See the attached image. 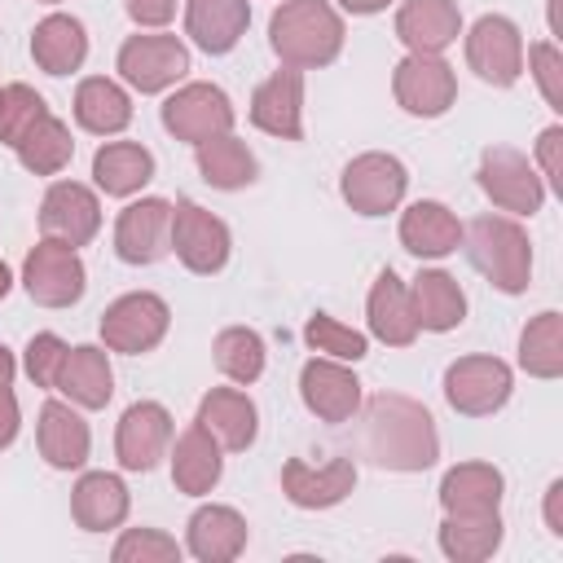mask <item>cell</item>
Instances as JSON below:
<instances>
[{"mask_svg": "<svg viewBox=\"0 0 563 563\" xmlns=\"http://www.w3.org/2000/svg\"><path fill=\"white\" fill-rule=\"evenodd\" d=\"M501 545V519L497 515H449L440 523V550L457 563H479Z\"/></svg>", "mask_w": 563, "mask_h": 563, "instance_id": "37", "label": "cell"}, {"mask_svg": "<svg viewBox=\"0 0 563 563\" xmlns=\"http://www.w3.org/2000/svg\"><path fill=\"white\" fill-rule=\"evenodd\" d=\"M559 150H563V128H545L541 141H537V158L545 167V180L563 194V158H559Z\"/></svg>", "mask_w": 563, "mask_h": 563, "instance_id": "46", "label": "cell"}, {"mask_svg": "<svg viewBox=\"0 0 563 563\" xmlns=\"http://www.w3.org/2000/svg\"><path fill=\"white\" fill-rule=\"evenodd\" d=\"M369 330H374L383 343H391V347H405V343H413V334H418V317H413L409 290L400 286V277H396L391 268L378 273L374 290H369Z\"/></svg>", "mask_w": 563, "mask_h": 563, "instance_id": "29", "label": "cell"}, {"mask_svg": "<svg viewBox=\"0 0 563 563\" xmlns=\"http://www.w3.org/2000/svg\"><path fill=\"white\" fill-rule=\"evenodd\" d=\"M246 545V519L229 506H202L189 519V550L202 563H229Z\"/></svg>", "mask_w": 563, "mask_h": 563, "instance_id": "27", "label": "cell"}, {"mask_svg": "<svg viewBox=\"0 0 563 563\" xmlns=\"http://www.w3.org/2000/svg\"><path fill=\"white\" fill-rule=\"evenodd\" d=\"M163 128L176 141H211L233 128V106L216 84H185L176 97L163 101Z\"/></svg>", "mask_w": 563, "mask_h": 563, "instance_id": "4", "label": "cell"}, {"mask_svg": "<svg viewBox=\"0 0 563 563\" xmlns=\"http://www.w3.org/2000/svg\"><path fill=\"white\" fill-rule=\"evenodd\" d=\"M303 334H308V343H312L317 352H330V356H339V361H361V356H365V334L352 330V325H339V321L325 317V312H317V317L303 325Z\"/></svg>", "mask_w": 563, "mask_h": 563, "instance_id": "41", "label": "cell"}, {"mask_svg": "<svg viewBox=\"0 0 563 563\" xmlns=\"http://www.w3.org/2000/svg\"><path fill=\"white\" fill-rule=\"evenodd\" d=\"M172 559H180V545L154 528H132L114 545V563H172Z\"/></svg>", "mask_w": 563, "mask_h": 563, "instance_id": "42", "label": "cell"}, {"mask_svg": "<svg viewBox=\"0 0 563 563\" xmlns=\"http://www.w3.org/2000/svg\"><path fill=\"white\" fill-rule=\"evenodd\" d=\"M128 13L141 26H163L176 13V0H128Z\"/></svg>", "mask_w": 563, "mask_h": 563, "instance_id": "47", "label": "cell"}, {"mask_svg": "<svg viewBox=\"0 0 563 563\" xmlns=\"http://www.w3.org/2000/svg\"><path fill=\"white\" fill-rule=\"evenodd\" d=\"M75 119H79V128L110 136V132H123L132 123V101L110 79H84L75 92Z\"/></svg>", "mask_w": 563, "mask_h": 563, "instance_id": "34", "label": "cell"}, {"mask_svg": "<svg viewBox=\"0 0 563 563\" xmlns=\"http://www.w3.org/2000/svg\"><path fill=\"white\" fill-rule=\"evenodd\" d=\"M479 185H484V194H488L501 211H519V216H532V211L541 207V198H545L541 176H537L532 163H528L519 150H510V145L484 150V158H479Z\"/></svg>", "mask_w": 563, "mask_h": 563, "instance_id": "7", "label": "cell"}, {"mask_svg": "<svg viewBox=\"0 0 563 563\" xmlns=\"http://www.w3.org/2000/svg\"><path fill=\"white\" fill-rule=\"evenodd\" d=\"M9 282H13V277H9V268H4V264H0V299H4V295H9Z\"/></svg>", "mask_w": 563, "mask_h": 563, "instance_id": "50", "label": "cell"}, {"mask_svg": "<svg viewBox=\"0 0 563 563\" xmlns=\"http://www.w3.org/2000/svg\"><path fill=\"white\" fill-rule=\"evenodd\" d=\"M400 242H405V251L435 260V255L457 251L462 224H457V216H453L444 202H413V207L400 216Z\"/></svg>", "mask_w": 563, "mask_h": 563, "instance_id": "26", "label": "cell"}, {"mask_svg": "<svg viewBox=\"0 0 563 563\" xmlns=\"http://www.w3.org/2000/svg\"><path fill=\"white\" fill-rule=\"evenodd\" d=\"M462 242H466V255L471 264L506 295H519L528 290V273H532V251H528V238L515 220H501V216H479L462 229Z\"/></svg>", "mask_w": 563, "mask_h": 563, "instance_id": "3", "label": "cell"}, {"mask_svg": "<svg viewBox=\"0 0 563 563\" xmlns=\"http://www.w3.org/2000/svg\"><path fill=\"white\" fill-rule=\"evenodd\" d=\"M519 361L537 378L563 374V317L559 312H541L537 321H528V330L519 339Z\"/></svg>", "mask_w": 563, "mask_h": 563, "instance_id": "38", "label": "cell"}, {"mask_svg": "<svg viewBox=\"0 0 563 563\" xmlns=\"http://www.w3.org/2000/svg\"><path fill=\"white\" fill-rule=\"evenodd\" d=\"M172 246H176V255H180L185 268H194V273H220L224 260H229V229H224V220H216L198 202L180 198L172 207Z\"/></svg>", "mask_w": 563, "mask_h": 563, "instance_id": "8", "label": "cell"}, {"mask_svg": "<svg viewBox=\"0 0 563 563\" xmlns=\"http://www.w3.org/2000/svg\"><path fill=\"white\" fill-rule=\"evenodd\" d=\"M13 150H18V158H22L26 172H35V176H53V172H62V167L70 163L75 141H70V132H66L62 119L40 114V119L18 136Z\"/></svg>", "mask_w": 563, "mask_h": 563, "instance_id": "35", "label": "cell"}, {"mask_svg": "<svg viewBox=\"0 0 563 563\" xmlns=\"http://www.w3.org/2000/svg\"><path fill=\"white\" fill-rule=\"evenodd\" d=\"M409 303H413V317H418L422 330H453V325L466 317V295H462V286H457L449 273H440V268L413 277Z\"/></svg>", "mask_w": 563, "mask_h": 563, "instance_id": "30", "label": "cell"}, {"mask_svg": "<svg viewBox=\"0 0 563 563\" xmlns=\"http://www.w3.org/2000/svg\"><path fill=\"white\" fill-rule=\"evenodd\" d=\"M22 282H26V295L44 308H66L84 295V264L75 255V246H62L53 238H44L31 255H26V268H22Z\"/></svg>", "mask_w": 563, "mask_h": 563, "instance_id": "9", "label": "cell"}, {"mask_svg": "<svg viewBox=\"0 0 563 563\" xmlns=\"http://www.w3.org/2000/svg\"><path fill=\"white\" fill-rule=\"evenodd\" d=\"M18 435V400H13V356L0 343V449Z\"/></svg>", "mask_w": 563, "mask_h": 563, "instance_id": "45", "label": "cell"}, {"mask_svg": "<svg viewBox=\"0 0 563 563\" xmlns=\"http://www.w3.org/2000/svg\"><path fill=\"white\" fill-rule=\"evenodd\" d=\"M545 523H550L554 537H563V484H559V479H554L550 493H545Z\"/></svg>", "mask_w": 563, "mask_h": 563, "instance_id": "48", "label": "cell"}, {"mask_svg": "<svg viewBox=\"0 0 563 563\" xmlns=\"http://www.w3.org/2000/svg\"><path fill=\"white\" fill-rule=\"evenodd\" d=\"M40 229H44V238H53L62 246L92 242V233L101 229V207H97L92 189H84L79 180H57L40 202Z\"/></svg>", "mask_w": 563, "mask_h": 563, "instance_id": "13", "label": "cell"}, {"mask_svg": "<svg viewBox=\"0 0 563 563\" xmlns=\"http://www.w3.org/2000/svg\"><path fill=\"white\" fill-rule=\"evenodd\" d=\"M299 396L321 422H347L361 405V383L334 361H308L299 374Z\"/></svg>", "mask_w": 563, "mask_h": 563, "instance_id": "19", "label": "cell"}, {"mask_svg": "<svg viewBox=\"0 0 563 563\" xmlns=\"http://www.w3.org/2000/svg\"><path fill=\"white\" fill-rule=\"evenodd\" d=\"M440 501L449 515H497L501 471L488 462H462L440 479Z\"/></svg>", "mask_w": 563, "mask_h": 563, "instance_id": "22", "label": "cell"}, {"mask_svg": "<svg viewBox=\"0 0 563 563\" xmlns=\"http://www.w3.org/2000/svg\"><path fill=\"white\" fill-rule=\"evenodd\" d=\"M462 13L453 0H405L396 13V35L409 44V53H440L457 40Z\"/></svg>", "mask_w": 563, "mask_h": 563, "instance_id": "20", "label": "cell"}, {"mask_svg": "<svg viewBox=\"0 0 563 563\" xmlns=\"http://www.w3.org/2000/svg\"><path fill=\"white\" fill-rule=\"evenodd\" d=\"M172 479L180 493H207L216 479H220V444L211 440L207 427H189L180 440H176V453H172Z\"/></svg>", "mask_w": 563, "mask_h": 563, "instance_id": "33", "label": "cell"}, {"mask_svg": "<svg viewBox=\"0 0 563 563\" xmlns=\"http://www.w3.org/2000/svg\"><path fill=\"white\" fill-rule=\"evenodd\" d=\"M189 70V48L176 35H132L119 48V75L136 92H158Z\"/></svg>", "mask_w": 563, "mask_h": 563, "instance_id": "11", "label": "cell"}, {"mask_svg": "<svg viewBox=\"0 0 563 563\" xmlns=\"http://www.w3.org/2000/svg\"><path fill=\"white\" fill-rule=\"evenodd\" d=\"M343 9H352V13H378V9H387L391 0H339Z\"/></svg>", "mask_w": 563, "mask_h": 563, "instance_id": "49", "label": "cell"}, {"mask_svg": "<svg viewBox=\"0 0 563 563\" xmlns=\"http://www.w3.org/2000/svg\"><path fill=\"white\" fill-rule=\"evenodd\" d=\"M92 176H97V185H101L106 194H114V198L136 194V189L154 176V154H150L145 145H136V141H110V145L97 150Z\"/></svg>", "mask_w": 563, "mask_h": 563, "instance_id": "32", "label": "cell"}, {"mask_svg": "<svg viewBox=\"0 0 563 563\" xmlns=\"http://www.w3.org/2000/svg\"><path fill=\"white\" fill-rule=\"evenodd\" d=\"M273 53L286 66H325L343 48V22L325 0H286L268 18Z\"/></svg>", "mask_w": 563, "mask_h": 563, "instance_id": "2", "label": "cell"}, {"mask_svg": "<svg viewBox=\"0 0 563 563\" xmlns=\"http://www.w3.org/2000/svg\"><path fill=\"white\" fill-rule=\"evenodd\" d=\"M172 440V413L154 400H141L132 405L123 418H119V435H114V453H119V466L123 471H150L163 449Z\"/></svg>", "mask_w": 563, "mask_h": 563, "instance_id": "16", "label": "cell"}, {"mask_svg": "<svg viewBox=\"0 0 563 563\" xmlns=\"http://www.w3.org/2000/svg\"><path fill=\"white\" fill-rule=\"evenodd\" d=\"M198 427H207L224 449H246L255 440V405L233 387H216L198 405Z\"/></svg>", "mask_w": 563, "mask_h": 563, "instance_id": "28", "label": "cell"}, {"mask_svg": "<svg viewBox=\"0 0 563 563\" xmlns=\"http://www.w3.org/2000/svg\"><path fill=\"white\" fill-rule=\"evenodd\" d=\"M216 365L233 378V383H255L264 374V343L255 330L246 325H229L216 334Z\"/></svg>", "mask_w": 563, "mask_h": 563, "instance_id": "39", "label": "cell"}, {"mask_svg": "<svg viewBox=\"0 0 563 563\" xmlns=\"http://www.w3.org/2000/svg\"><path fill=\"white\" fill-rule=\"evenodd\" d=\"M167 321H172L167 303L158 295H150V290H136V295H123V299H114L106 308L101 339L114 352H150L167 334Z\"/></svg>", "mask_w": 563, "mask_h": 563, "instance_id": "5", "label": "cell"}, {"mask_svg": "<svg viewBox=\"0 0 563 563\" xmlns=\"http://www.w3.org/2000/svg\"><path fill=\"white\" fill-rule=\"evenodd\" d=\"M528 62H532V75H537L541 97L550 101V110H563V57H559V48L554 44H532Z\"/></svg>", "mask_w": 563, "mask_h": 563, "instance_id": "43", "label": "cell"}, {"mask_svg": "<svg viewBox=\"0 0 563 563\" xmlns=\"http://www.w3.org/2000/svg\"><path fill=\"white\" fill-rule=\"evenodd\" d=\"M31 57L40 62V70L66 75V70H75V66L88 57V35H84V26H79L75 18L53 13V18H44V22L35 26V35H31Z\"/></svg>", "mask_w": 563, "mask_h": 563, "instance_id": "31", "label": "cell"}, {"mask_svg": "<svg viewBox=\"0 0 563 563\" xmlns=\"http://www.w3.org/2000/svg\"><path fill=\"white\" fill-rule=\"evenodd\" d=\"M299 110H303V79H299L295 66L268 75L251 97V123L273 132V136H282V141H299L303 136Z\"/></svg>", "mask_w": 563, "mask_h": 563, "instance_id": "17", "label": "cell"}, {"mask_svg": "<svg viewBox=\"0 0 563 563\" xmlns=\"http://www.w3.org/2000/svg\"><path fill=\"white\" fill-rule=\"evenodd\" d=\"M365 453L387 471H427L440 453L431 413L409 396L378 391L365 405Z\"/></svg>", "mask_w": 563, "mask_h": 563, "instance_id": "1", "label": "cell"}, {"mask_svg": "<svg viewBox=\"0 0 563 563\" xmlns=\"http://www.w3.org/2000/svg\"><path fill=\"white\" fill-rule=\"evenodd\" d=\"M198 172L216 189H242L255 180V154L246 150V141L224 132V136H211L198 145Z\"/></svg>", "mask_w": 563, "mask_h": 563, "instance_id": "36", "label": "cell"}, {"mask_svg": "<svg viewBox=\"0 0 563 563\" xmlns=\"http://www.w3.org/2000/svg\"><path fill=\"white\" fill-rule=\"evenodd\" d=\"M466 62L479 79H488L497 88H510L523 70V40H519L515 22L497 18V13H484L466 35Z\"/></svg>", "mask_w": 563, "mask_h": 563, "instance_id": "6", "label": "cell"}, {"mask_svg": "<svg viewBox=\"0 0 563 563\" xmlns=\"http://www.w3.org/2000/svg\"><path fill=\"white\" fill-rule=\"evenodd\" d=\"M40 114H48V106H44V97H40L35 88H26V84L0 88V141H4V145H18V136H22Z\"/></svg>", "mask_w": 563, "mask_h": 563, "instance_id": "40", "label": "cell"}, {"mask_svg": "<svg viewBox=\"0 0 563 563\" xmlns=\"http://www.w3.org/2000/svg\"><path fill=\"white\" fill-rule=\"evenodd\" d=\"M405 180L409 176H405L400 158H391V154H361L343 172V198L361 216H383V211H391L400 202Z\"/></svg>", "mask_w": 563, "mask_h": 563, "instance_id": "14", "label": "cell"}, {"mask_svg": "<svg viewBox=\"0 0 563 563\" xmlns=\"http://www.w3.org/2000/svg\"><path fill=\"white\" fill-rule=\"evenodd\" d=\"M53 387L66 391L75 405L84 409H101L114 391V374H110V361L101 347H66V356L57 361V374H53Z\"/></svg>", "mask_w": 563, "mask_h": 563, "instance_id": "21", "label": "cell"}, {"mask_svg": "<svg viewBox=\"0 0 563 563\" xmlns=\"http://www.w3.org/2000/svg\"><path fill=\"white\" fill-rule=\"evenodd\" d=\"M444 396H449V405L457 413L484 418V413H493V409L506 405V396H510V369L497 356H462L444 374Z\"/></svg>", "mask_w": 563, "mask_h": 563, "instance_id": "10", "label": "cell"}, {"mask_svg": "<svg viewBox=\"0 0 563 563\" xmlns=\"http://www.w3.org/2000/svg\"><path fill=\"white\" fill-rule=\"evenodd\" d=\"M66 356V343L57 334H35L26 343V374L40 383V387H53V374H57V361Z\"/></svg>", "mask_w": 563, "mask_h": 563, "instance_id": "44", "label": "cell"}, {"mask_svg": "<svg viewBox=\"0 0 563 563\" xmlns=\"http://www.w3.org/2000/svg\"><path fill=\"white\" fill-rule=\"evenodd\" d=\"M396 101L409 110V114H422V119H435L453 106L457 97V79L453 70L440 62V53H409L400 66H396Z\"/></svg>", "mask_w": 563, "mask_h": 563, "instance_id": "12", "label": "cell"}, {"mask_svg": "<svg viewBox=\"0 0 563 563\" xmlns=\"http://www.w3.org/2000/svg\"><path fill=\"white\" fill-rule=\"evenodd\" d=\"M172 246V202L141 198L132 202L114 224V251L128 264H154Z\"/></svg>", "mask_w": 563, "mask_h": 563, "instance_id": "15", "label": "cell"}, {"mask_svg": "<svg viewBox=\"0 0 563 563\" xmlns=\"http://www.w3.org/2000/svg\"><path fill=\"white\" fill-rule=\"evenodd\" d=\"M356 484V466L347 457H334L325 466H308L299 457H290L282 466V488L295 506L303 510H325V506H339Z\"/></svg>", "mask_w": 563, "mask_h": 563, "instance_id": "18", "label": "cell"}, {"mask_svg": "<svg viewBox=\"0 0 563 563\" xmlns=\"http://www.w3.org/2000/svg\"><path fill=\"white\" fill-rule=\"evenodd\" d=\"M35 440H40L44 462L57 466V471H75V466H84V457H88V422H84L70 405H62V400H48V405L40 409V431H35Z\"/></svg>", "mask_w": 563, "mask_h": 563, "instance_id": "23", "label": "cell"}, {"mask_svg": "<svg viewBox=\"0 0 563 563\" xmlns=\"http://www.w3.org/2000/svg\"><path fill=\"white\" fill-rule=\"evenodd\" d=\"M70 515L88 532L119 528L128 519V488H123V479L119 475H106V471L84 475L75 484V493H70Z\"/></svg>", "mask_w": 563, "mask_h": 563, "instance_id": "24", "label": "cell"}, {"mask_svg": "<svg viewBox=\"0 0 563 563\" xmlns=\"http://www.w3.org/2000/svg\"><path fill=\"white\" fill-rule=\"evenodd\" d=\"M246 22H251L246 0H189L185 9V26L194 44L207 53H229L242 40Z\"/></svg>", "mask_w": 563, "mask_h": 563, "instance_id": "25", "label": "cell"}]
</instances>
